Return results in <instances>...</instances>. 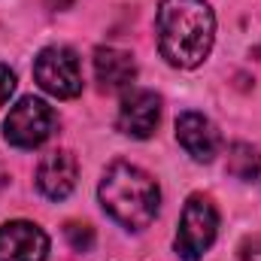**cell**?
I'll return each mask as SVG.
<instances>
[{
  "mask_svg": "<svg viewBox=\"0 0 261 261\" xmlns=\"http://www.w3.org/2000/svg\"><path fill=\"white\" fill-rule=\"evenodd\" d=\"M155 28L161 55L182 70L203 64L216 40V15L206 0H161Z\"/></svg>",
  "mask_w": 261,
  "mask_h": 261,
  "instance_id": "1",
  "label": "cell"
},
{
  "mask_svg": "<svg viewBox=\"0 0 261 261\" xmlns=\"http://www.w3.org/2000/svg\"><path fill=\"white\" fill-rule=\"evenodd\" d=\"M97 195H100V206L110 213V219H116L128 231L149 228L161 203L158 182L146 170L134 167L128 161H116L107 167Z\"/></svg>",
  "mask_w": 261,
  "mask_h": 261,
  "instance_id": "2",
  "label": "cell"
},
{
  "mask_svg": "<svg viewBox=\"0 0 261 261\" xmlns=\"http://www.w3.org/2000/svg\"><path fill=\"white\" fill-rule=\"evenodd\" d=\"M219 231V213L213 200L203 195H192L182 206L179 231H176V255L182 261H200L203 252L213 246Z\"/></svg>",
  "mask_w": 261,
  "mask_h": 261,
  "instance_id": "3",
  "label": "cell"
},
{
  "mask_svg": "<svg viewBox=\"0 0 261 261\" xmlns=\"http://www.w3.org/2000/svg\"><path fill=\"white\" fill-rule=\"evenodd\" d=\"M55 125H58V116L46 100L21 97L3 122V137L18 149H34L52 137Z\"/></svg>",
  "mask_w": 261,
  "mask_h": 261,
  "instance_id": "4",
  "label": "cell"
},
{
  "mask_svg": "<svg viewBox=\"0 0 261 261\" xmlns=\"http://www.w3.org/2000/svg\"><path fill=\"white\" fill-rule=\"evenodd\" d=\"M34 79L52 97H61V100L76 97L82 91V67H79L76 52L67 49V46L43 49L34 61Z\"/></svg>",
  "mask_w": 261,
  "mask_h": 261,
  "instance_id": "5",
  "label": "cell"
},
{
  "mask_svg": "<svg viewBox=\"0 0 261 261\" xmlns=\"http://www.w3.org/2000/svg\"><path fill=\"white\" fill-rule=\"evenodd\" d=\"M158 122H161V97L155 91L134 88L130 94H125L119 107V119H116L122 134H128L134 140H146L155 134Z\"/></svg>",
  "mask_w": 261,
  "mask_h": 261,
  "instance_id": "6",
  "label": "cell"
},
{
  "mask_svg": "<svg viewBox=\"0 0 261 261\" xmlns=\"http://www.w3.org/2000/svg\"><path fill=\"white\" fill-rule=\"evenodd\" d=\"M49 237L34 222H9L0 228V261H43Z\"/></svg>",
  "mask_w": 261,
  "mask_h": 261,
  "instance_id": "7",
  "label": "cell"
},
{
  "mask_svg": "<svg viewBox=\"0 0 261 261\" xmlns=\"http://www.w3.org/2000/svg\"><path fill=\"white\" fill-rule=\"evenodd\" d=\"M176 140L195 161H203V164H210L222 146V137H219L216 125L200 113H182L176 119Z\"/></svg>",
  "mask_w": 261,
  "mask_h": 261,
  "instance_id": "8",
  "label": "cell"
},
{
  "mask_svg": "<svg viewBox=\"0 0 261 261\" xmlns=\"http://www.w3.org/2000/svg\"><path fill=\"white\" fill-rule=\"evenodd\" d=\"M76 176H79V164L70 152H52L40 161L37 167V189L49 200H64L76 189Z\"/></svg>",
  "mask_w": 261,
  "mask_h": 261,
  "instance_id": "9",
  "label": "cell"
},
{
  "mask_svg": "<svg viewBox=\"0 0 261 261\" xmlns=\"http://www.w3.org/2000/svg\"><path fill=\"white\" fill-rule=\"evenodd\" d=\"M94 76H97L103 91H122V88H128L134 82L137 64H134V58L128 52L103 46V49L94 52Z\"/></svg>",
  "mask_w": 261,
  "mask_h": 261,
  "instance_id": "10",
  "label": "cell"
},
{
  "mask_svg": "<svg viewBox=\"0 0 261 261\" xmlns=\"http://www.w3.org/2000/svg\"><path fill=\"white\" fill-rule=\"evenodd\" d=\"M228 170H231L237 179L252 182V179L261 173V155L252 149V146L237 143V146L231 149V155H228Z\"/></svg>",
  "mask_w": 261,
  "mask_h": 261,
  "instance_id": "11",
  "label": "cell"
},
{
  "mask_svg": "<svg viewBox=\"0 0 261 261\" xmlns=\"http://www.w3.org/2000/svg\"><path fill=\"white\" fill-rule=\"evenodd\" d=\"M67 240H70V246L76 249V252H88L91 249V243H94V231L88 228V225H76V222H70L64 228Z\"/></svg>",
  "mask_w": 261,
  "mask_h": 261,
  "instance_id": "12",
  "label": "cell"
},
{
  "mask_svg": "<svg viewBox=\"0 0 261 261\" xmlns=\"http://www.w3.org/2000/svg\"><path fill=\"white\" fill-rule=\"evenodd\" d=\"M15 91V73L6 64H0V107L9 100V94Z\"/></svg>",
  "mask_w": 261,
  "mask_h": 261,
  "instance_id": "13",
  "label": "cell"
},
{
  "mask_svg": "<svg viewBox=\"0 0 261 261\" xmlns=\"http://www.w3.org/2000/svg\"><path fill=\"white\" fill-rule=\"evenodd\" d=\"M240 261H261V237H249L240 246Z\"/></svg>",
  "mask_w": 261,
  "mask_h": 261,
  "instance_id": "14",
  "label": "cell"
},
{
  "mask_svg": "<svg viewBox=\"0 0 261 261\" xmlns=\"http://www.w3.org/2000/svg\"><path fill=\"white\" fill-rule=\"evenodd\" d=\"M70 3H73V0H49V6H52V9H67Z\"/></svg>",
  "mask_w": 261,
  "mask_h": 261,
  "instance_id": "15",
  "label": "cell"
}]
</instances>
